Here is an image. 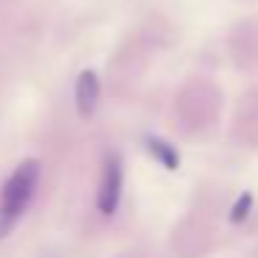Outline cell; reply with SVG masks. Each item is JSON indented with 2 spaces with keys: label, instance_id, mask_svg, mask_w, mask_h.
Returning a JSON list of instances; mask_svg holds the SVG:
<instances>
[{
  "label": "cell",
  "instance_id": "cell-5",
  "mask_svg": "<svg viewBox=\"0 0 258 258\" xmlns=\"http://www.w3.org/2000/svg\"><path fill=\"white\" fill-rule=\"evenodd\" d=\"M250 208H252V195H241L239 200H236V206H233V211H230V222H244L247 219V214H250Z\"/></svg>",
  "mask_w": 258,
  "mask_h": 258
},
{
  "label": "cell",
  "instance_id": "cell-3",
  "mask_svg": "<svg viewBox=\"0 0 258 258\" xmlns=\"http://www.w3.org/2000/svg\"><path fill=\"white\" fill-rule=\"evenodd\" d=\"M97 100H100V81L92 70H84L75 84V106H78L81 117H89L97 108Z\"/></svg>",
  "mask_w": 258,
  "mask_h": 258
},
{
  "label": "cell",
  "instance_id": "cell-4",
  "mask_svg": "<svg viewBox=\"0 0 258 258\" xmlns=\"http://www.w3.org/2000/svg\"><path fill=\"white\" fill-rule=\"evenodd\" d=\"M147 150H150L167 169H178V164H180L178 150H175L172 145H167L164 139H153V136H150V139H147Z\"/></svg>",
  "mask_w": 258,
  "mask_h": 258
},
{
  "label": "cell",
  "instance_id": "cell-1",
  "mask_svg": "<svg viewBox=\"0 0 258 258\" xmlns=\"http://www.w3.org/2000/svg\"><path fill=\"white\" fill-rule=\"evenodd\" d=\"M36 180H39V161L28 158L3 183V191H0V239L9 236V230L17 225V219L28 208L31 197L36 191Z\"/></svg>",
  "mask_w": 258,
  "mask_h": 258
},
{
  "label": "cell",
  "instance_id": "cell-2",
  "mask_svg": "<svg viewBox=\"0 0 258 258\" xmlns=\"http://www.w3.org/2000/svg\"><path fill=\"white\" fill-rule=\"evenodd\" d=\"M119 197H122V161H119V156H108L106 169H103V180H100V191H97L100 214L111 217L119 206Z\"/></svg>",
  "mask_w": 258,
  "mask_h": 258
}]
</instances>
